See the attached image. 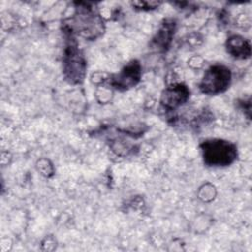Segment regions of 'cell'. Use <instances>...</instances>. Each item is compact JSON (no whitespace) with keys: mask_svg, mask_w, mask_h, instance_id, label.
Listing matches in <instances>:
<instances>
[{"mask_svg":"<svg viewBox=\"0 0 252 252\" xmlns=\"http://www.w3.org/2000/svg\"><path fill=\"white\" fill-rule=\"evenodd\" d=\"M226 52L235 59L245 60L251 56L250 42L239 34L230 35L225 41Z\"/></svg>","mask_w":252,"mask_h":252,"instance_id":"cell-8","label":"cell"},{"mask_svg":"<svg viewBox=\"0 0 252 252\" xmlns=\"http://www.w3.org/2000/svg\"><path fill=\"white\" fill-rule=\"evenodd\" d=\"M75 12L62 22V32L79 35L86 40H95L105 31V24L93 2H74Z\"/></svg>","mask_w":252,"mask_h":252,"instance_id":"cell-1","label":"cell"},{"mask_svg":"<svg viewBox=\"0 0 252 252\" xmlns=\"http://www.w3.org/2000/svg\"><path fill=\"white\" fill-rule=\"evenodd\" d=\"M48 162H49V160H48V159H45V158L40 159V160H38V162H37V168H38V170L41 172L42 175H44V176H46V177H49V176L52 175L53 172H54L51 163H50L48 166H46Z\"/></svg>","mask_w":252,"mask_h":252,"instance_id":"cell-10","label":"cell"},{"mask_svg":"<svg viewBox=\"0 0 252 252\" xmlns=\"http://www.w3.org/2000/svg\"><path fill=\"white\" fill-rule=\"evenodd\" d=\"M239 107L244 111L246 112V116L250 119V113H251V102H250V99L248 100H240L239 101Z\"/></svg>","mask_w":252,"mask_h":252,"instance_id":"cell-11","label":"cell"},{"mask_svg":"<svg viewBox=\"0 0 252 252\" xmlns=\"http://www.w3.org/2000/svg\"><path fill=\"white\" fill-rule=\"evenodd\" d=\"M231 79L232 74L228 67L222 64H215L205 71L199 83V90L208 95L220 94L229 88Z\"/></svg>","mask_w":252,"mask_h":252,"instance_id":"cell-4","label":"cell"},{"mask_svg":"<svg viewBox=\"0 0 252 252\" xmlns=\"http://www.w3.org/2000/svg\"><path fill=\"white\" fill-rule=\"evenodd\" d=\"M142 79V65L138 59L129 61L118 73L108 74L105 87L119 92L136 87Z\"/></svg>","mask_w":252,"mask_h":252,"instance_id":"cell-5","label":"cell"},{"mask_svg":"<svg viewBox=\"0 0 252 252\" xmlns=\"http://www.w3.org/2000/svg\"><path fill=\"white\" fill-rule=\"evenodd\" d=\"M176 31V21L172 18L163 19L157 32L150 41V47L158 52H166L173 40Z\"/></svg>","mask_w":252,"mask_h":252,"instance_id":"cell-7","label":"cell"},{"mask_svg":"<svg viewBox=\"0 0 252 252\" xmlns=\"http://www.w3.org/2000/svg\"><path fill=\"white\" fill-rule=\"evenodd\" d=\"M65 46L62 56V72L64 79L71 85L82 84L87 74V60L79 47L76 36L65 33Z\"/></svg>","mask_w":252,"mask_h":252,"instance_id":"cell-2","label":"cell"},{"mask_svg":"<svg viewBox=\"0 0 252 252\" xmlns=\"http://www.w3.org/2000/svg\"><path fill=\"white\" fill-rule=\"evenodd\" d=\"M131 5L133 9L137 11L148 12V11H153L158 8L161 5V2L160 1H132Z\"/></svg>","mask_w":252,"mask_h":252,"instance_id":"cell-9","label":"cell"},{"mask_svg":"<svg viewBox=\"0 0 252 252\" xmlns=\"http://www.w3.org/2000/svg\"><path fill=\"white\" fill-rule=\"evenodd\" d=\"M204 163L213 167H224L232 164L238 158L234 143L223 139H207L200 144Z\"/></svg>","mask_w":252,"mask_h":252,"instance_id":"cell-3","label":"cell"},{"mask_svg":"<svg viewBox=\"0 0 252 252\" xmlns=\"http://www.w3.org/2000/svg\"><path fill=\"white\" fill-rule=\"evenodd\" d=\"M190 97V90L183 83H172L161 92L159 103L166 111H172L185 104Z\"/></svg>","mask_w":252,"mask_h":252,"instance_id":"cell-6","label":"cell"}]
</instances>
